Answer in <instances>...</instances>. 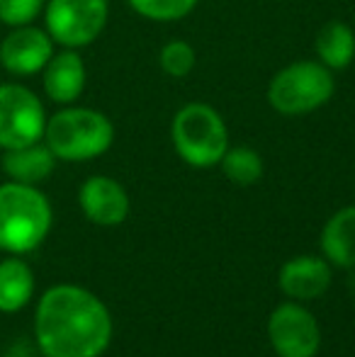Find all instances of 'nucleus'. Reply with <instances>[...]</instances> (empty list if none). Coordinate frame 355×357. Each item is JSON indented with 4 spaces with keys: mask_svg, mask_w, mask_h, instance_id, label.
Masks as SVG:
<instances>
[{
    "mask_svg": "<svg viewBox=\"0 0 355 357\" xmlns=\"http://www.w3.org/2000/svg\"><path fill=\"white\" fill-rule=\"evenodd\" d=\"M34 333L47 357H100L112 340V316L93 291L56 284L39 299Z\"/></svg>",
    "mask_w": 355,
    "mask_h": 357,
    "instance_id": "nucleus-1",
    "label": "nucleus"
},
{
    "mask_svg": "<svg viewBox=\"0 0 355 357\" xmlns=\"http://www.w3.org/2000/svg\"><path fill=\"white\" fill-rule=\"evenodd\" d=\"M44 144L59 160L81 163L107 153L114 144V124L100 109L66 105L47 119Z\"/></svg>",
    "mask_w": 355,
    "mask_h": 357,
    "instance_id": "nucleus-2",
    "label": "nucleus"
},
{
    "mask_svg": "<svg viewBox=\"0 0 355 357\" xmlns=\"http://www.w3.org/2000/svg\"><path fill=\"white\" fill-rule=\"evenodd\" d=\"M52 229V204L37 185H0V248L8 253H29Z\"/></svg>",
    "mask_w": 355,
    "mask_h": 357,
    "instance_id": "nucleus-3",
    "label": "nucleus"
},
{
    "mask_svg": "<svg viewBox=\"0 0 355 357\" xmlns=\"http://www.w3.org/2000/svg\"><path fill=\"white\" fill-rule=\"evenodd\" d=\"M336 93L333 71L317 59L292 61L270 78L268 105L285 117H302L331 102Z\"/></svg>",
    "mask_w": 355,
    "mask_h": 357,
    "instance_id": "nucleus-4",
    "label": "nucleus"
},
{
    "mask_svg": "<svg viewBox=\"0 0 355 357\" xmlns=\"http://www.w3.org/2000/svg\"><path fill=\"white\" fill-rule=\"evenodd\" d=\"M171 142L183 163L192 168H214L229 149V129L212 105L195 100L173 114Z\"/></svg>",
    "mask_w": 355,
    "mask_h": 357,
    "instance_id": "nucleus-5",
    "label": "nucleus"
},
{
    "mask_svg": "<svg viewBox=\"0 0 355 357\" xmlns=\"http://www.w3.org/2000/svg\"><path fill=\"white\" fill-rule=\"evenodd\" d=\"M109 17L107 0H47L44 20L54 44L83 49L103 34Z\"/></svg>",
    "mask_w": 355,
    "mask_h": 357,
    "instance_id": "nucleus-6",
    "label": "nucleus"
},
{
    "mask_svg": "<svg viewBox=\"0 0 355 357\" xmlns=\"http://www.w3.org/2000/svg\"><path fill=\"white\" fill-rule=\"evenodd\" d=\"M47 112L37 95L17 83L0 85V149H17L44 139Z\"/></svg>",
    "mask_w": 355,
    "mask_h": 357,
    "instance_id": "nucleus-7",
    "label": "nucleus"
},
{
    "mask_svg": "<svg viewBox=\"0 0 355 357\" xmlns=\"http://www.w3.org/2000/svg\"><path fill=\"white\" fill-rule=\"evenodd\" d=\"M268 340L278 357H314L322 348V328L312 311L287 301L270 314Z\"/></svg>",
    "mask_w": 355,
    "mask_h": 357,
    "instance_id": "nucleus-8",
    "label": "nucleus"
},
{
    "mask_svg": "<svg viewBox=\"0 0 355 357\" xmlns=\"http://www.w3.org/2000/svg\"><path fill=\"white\" fill-rule=\"evenodd\" d=\"M54 56V39L47 29L34 24L13 27V32L0 44V66L13 75H34L44 71Z\"/></svg>",
    "mask_w": 355,
    "mask_h": 357,
    "instance_id": "nucleus-9",
    "label": "nucleus"
},
{
    "mask_svg": "<svg viewBox=\"0 0 355 357\" xmlns=\"http://www.w3.org/2000/svg\"><path fill=\"white\" fill-rule=\"evenodd\" d=\"M78 204L86 219L98 226H119L129 216L127 190L107 175L88 178L78 190Z\"/></svg>",
    "mask_w": 355,
    "mask_h": 357,
    "instance_id": "nucleus-10",
    "label": "nucleus"
},
{
    "mask_svg": "<svg viewBox=\"0 0 355 357\" xmlns=\"http://www.w3.org/2000/svg\"><path fill=\"white\" fill-rule=\"evenodd\" d=\"M331 263L317 255H297L280 268L278 287L294 301H309L322 296L331 287Z\"/></svg>",
    "mask_w": 355,
    "mask_h": 357,
    "instance_id": "nucleus-11",
    "label": "nucleus"
},
{
    "mask_svg": "<svg viewBox=\"0 0 355 357\" xmlns=\"http://www.w3.org/2000/svg\"><path fill=\"white\" fill-rule=\"evenodd\" d=\"M44 93L56 105H73L86 90L88 71L78 49H63L54 54L44 66Z\"/></svg>",
    "mask_w": 355,
    "mask_h": 357,
    "instance_id": "nucleus-12",
    "label": "nucleus"
},
{
    "mask_svg": "<svg viewBox=\"0 0 355 357\" xmlns=\"http://www.w3.org/2000/svg\"><path fill=\"white\" fill-rule=\"evenodd\" d=\"M56 155L52 153L47 144L34 142L17 149H8L3 155V170L13 183L39 185L47 180L56 168Z\"/></svg>",
    "mask_w": 355,
    "mask_h": 357,
    "instance_id": "nucleus-13",
    "label": "nucleus"
},
{
    "mask_svg": "<svg viewBox=\"0 0 355 357\" xmlns=\"http://www.w3.org/2000/svg\"><path fill=\"white\" fill-rule=\"evenodd\" d=\"M322 250L331 265H338V268L355 265V204L338 209L324 224Z\"/></svg>",
    "mask_w": 355,
    "mask_h": 357,
    "instance_id": "nucleus-14",
    "label": "nucleus"
},
{
    "mask_svg": "<svg viewBox=\"0 0 355 357\" xmlns=\"http://www.w3.org/2000/svg\"><path fill=\"white\" fill-rule=\"evenodd\" d=\"M317 61H322L331 71H343L355 59V32L351 24L341 20H328L317 32Z\"/></svg>",
    "mask_w": 355,
    "mask_h": 357,
    "instance_id": "nucleus-15",
    "label": "nucleus"
},
{
    "mask_svg": "<svg viewBox=\"0 0 355 357\" xmlns=\"http://www.w3.org/2000/svg\"><path fill=\"white\" fill-rule=\"evenodd\" d=\"M34 294V275L27 263L10 258L0 263V311H20Z\"/></svg>",
    "mask_w": 355,
    "mask_h": 357,
    "instance_id": "nucleus-16",
    "label": "nucleus"
},
{
    "mask_svg": "<svg viewBox=\"0 0 355 357\" xmlns=\"http://www.w3.org/2000/svg\"><path fill=\"white\" fill-rule=\"evenodd\" d=\"M219 165L224 178L239 188H251L263 178V158L251 146H229Z\"/></svg>",
    "mask_w": 355,
    "mask_h": 357,
    "instance_id": "nucleus-17",
    "label": "nucleus"
},
{
    "mask_svg": "<svg viewBox=\"0 0 355 357\" xmlns=\"http://www.w3.org/2000/svg\"><path fill=\"white\" fill-rule=\"evenodd\" d=\"M129 8L151 22H176L197 8L199 0H127Z\"/></svg>",
    "mask_w": 355,
    "mask_h": 357,
    "instance_id": "nucleus-18",
    "label": "nucleus"
},
{
    "mask_svg": "<svg viewBox=\"0 0 355 357\" xmlns=\"http://www.w3.org/2000/svg\"><path fill=\"white\" fill-rule=\"evenodd\" d=\"M195 63H197V52L185 39H171L158 52V66L168 78H185L192 73Z\"/></svg>",
    "mask_w": 355,
    "mask_h": 357,
    "instance_id": "nucleus-19",
    "label": "nucleus"
},
{
    "mask_svg": "<svg viewBox=\"0 0 355 357\" xmlns=\"http://www.w3.org/2000/svg\"><path fill=\"white\" fill-rule=\"evenodd\" d=\"M47 0H0V22L8 27L32 24L44 10Z\"/></svg>",
    "mask_w": 355,
    "mask_h": 357,
    "instance_id": "nucleus-20",
    "label": "nucleus"
}]
</instances>
